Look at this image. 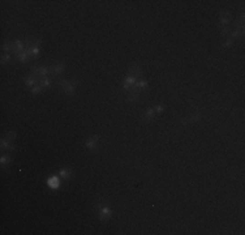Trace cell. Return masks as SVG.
I'll use <instances>...</instances> for the list:
<instances>
[{
	"mask_svg": "<svg viewBox=\"0 0 245 235\" xmlns=\"http://www.w3.org/2000/svg\"><path fill=\"white\" fill-rule=\"evenodd\" d=\"M10 157H8V156H3L1 157V159H0V163H1V166H5L7 163H10Z\"/></svg>",
	"mask_w": 245,
	"mask_h": 235,
	"instance_id": "21",
	"label": "cell"
},
{
	"mask_svg": "<svg viewBox=\"0 0 245 235\" xmlns=\"http://www.w3.org/2000/svg\"><path fill=\"white\" fill-rule=\"evenodd\" d=\"M219 21H220L222 28H224V26H229V21H231V18H229V12H228V10H223V12L220 13Z\"/></svg>",
	"mask_w": 245,
	"mask_h": 235,
	"instance_id": "4",
	"label": "cell"
},
{
	"mask_svg": "<svg viewBox=\"0 0 245 235\" xmlns=\"http://www.w3.org/2000/svg\"><path fill=\"white\" fill-rule=\"evenodd\" d=\"M136 86H137L138 89H143V90H147L149 89V84H147V81H145V80H140V81H137L136 82Z\"/></svg>",
	"mask_w": 245,
	"mask_h": 235,
	"instance_id": "13",
	"label": "cell"
},
{
	"mask_svg": "<svg viewBox=\"0 0 245 235\" xmlns=\"http://www.w3.org/2000/svg\"><path fill=\"white\" fill-rule=\"evenodd\" d=\"M39 84H41L42 86H43V88H50V86H51V80H48V78H41V81H39Z\"/></svg>",
	"mask_w": 245,
	"mask_h": 235,
	"instance_id": "19",
	"label": "cell"
},
{
	"mask_svg": "<svg viewBox=\"0 0 245 235\" xmlns=\"http://www.w3.org/2000/svg\"><path fill=\"white\" fill-rule=\"evenodd\" d=\"M7 138H8V140H14V138H16V132H8L7 133Z\"/></svg>",
	"mask_w": 245,
	"mask_h": 235,
	"instance_id": "25",
	"label": "cell"
},
{
	"mask_svg": "<svg viewBox=\"0 0 245 235\" xmlns=\"http://www.w3.org/2000/svg\"><path fill=\"white\" fill-rule=\"evenodd\" d=\"M64 64L63 63H60V62H57V63H55L54 65H51L50 67V72L52 73V75H55V76H57V75H60V73H63L64 72Z\"/></svg>",
	"mask_w": 245,
	"mask_h": 235,
	"instance_id": "3",
	"label": "cell"
},
{
	"mask_svg": "<svg viewBox=\"0 0 245 235\" xmlns=\"http://www.w3.org/2000/svg\"><path fill=\"white\" fill-rule=\"evenodd\" d=\"M232 46H233V41H232L231 38L227 39V41H224L223 47H226V48H229V47H232Z\"/></svg>",
	"mask_w": 245,
	"mask_h": 235,
	"instance_id": "23",
	"label": "cell"
},
{
	"mask_svg": "<svg viewBox=\"0 0 245 235\" xmlns=\"http://www.w3.org/2000/svg\"><path fill=\"white\" fill-rule=\"evenodd\" d=\"M12 43L13 42H5L4 44H3V51H4V54H9L10 51H12Z\"/></svg>",
	"mask_w": 245,
	"mask_h": 235,
	"instance_id": "16",
	"label": "cell"
},
{
	"mask_svg": "<svg viewBox=\"0 0 245 235\" xmlns=\"http://www.w3.org/2000/svg\"><path fill=\"white\" fill-rule=\"evenodd\" d=\"M77 82L78 81L76 80V78H73V80H60V81H57V85H59L61 89H64L67 95L73 97L74 95V89H76Z\"/></svg>",
	"mask_w": 245,
	"mask_h": 235,
	"instance_id": "1",
	"label": "cell"
},
{
	"mask_svg": "<svg viewBox=\"0 0 245 235\" xmlns=\"http://www.w3.org/2000/svg\"><path fill=\"white\" fill-rule=\"evenodd\" d=\"M201 116H202V115H201V112L198 111V110H195V112L192 115V122H200Z\"/></svg>",
	"mask_w": 245,
	"mask_h": 235,
	"instance_id": "20",
	"label": "cell"
},
{
	"mask_svg": "<svg viewBox=\"0 0 245 235\" xmlns=\"http://www.w3.org/2000/svg\"><path fill=\"white\" fill-rule=\"evenodd\" d=\"M10 60V55L9 54H3V56H1V63L4 64V63H8Z\"/></svg>",
	"mask_w": 245,
	"mask_h": 235,
	"instance_id": "24",
	"label": "cell"
},
{
	"mask_svg": "<svg viewBox=\"0 0 245 235\" xmlns=\"http://www.w3.org/2000/svg\"><path fill=\"white\" fill-rule=\"evenodd\" d=\"M153 109H154V111L158 112V114H160V112L164 111V106H163V104H156V106H154Z\"/></svg>",
	"mask_w": 245,
	"mask_h": 235,
	"instance_id": "22",
	"label": "cell"
},
{
	"mask_svg": "<svg viewBox=\"0 0 245 235\" xmlns=\"http://www.w3.org/2000/svg\"><path fill=\"white\" fill-rule=\"evenodd\" d=\"M95 208H96V210H98L99 219H100V221H107V219L111 218L112 210L108 208V206L103 205V204H100V203H96L95 204Z\"/></svg>",
	"mask_w": 245,
	"mask_h": 235,
	"instance_id": "2",
	"label": "cell"
},
{
	"mask_svg": "<svg viewBox=\"0 0 245 235\" xmlns=\"http://www.w3.org/2000/svg\"><path fill=\"white\" fill-rule=\"evenodd\" d=\"M30 56H31V52H30V50H29V48H26L25 51H22V52H20L18 55H16V57H17L21 63L28 62V60L30 59Z\"/></svg>",
	"mask_w": 245,
	"mask_h": 235,
	"instance_id": "7",
	"label": "cell"
},
{
	"mask_svg": "<svg viewBox=\"0 0 245 235\" xmlns=\"http://www.w3.org/2000/svg\"><path fill=\"white\" fill-rule=\"evenodd\" d=\"M140 99V93H134V91H129L128 93V101L129 102H134Z\"/></svg>",
	"mask_w": 245,
	"mask_h": 235,
	"instance_id": "14",
	"label": "cell"
},
{
	"mask_svg": "<svg viewBox=\"0 0 245 235\" xmlns=\"http://www.w3.org/2000/svg\"><path fill=\"white\" fill-rule=\"evenodd\" d=\"M136 82H137V81H136V77H133V76H127L124 82H122V88H124V90L129 91V89L132 88Z\"/></svg>",
	"mask_w": 245,
	"mask_h": 235,
	"instance_id": "5",
	"label": "cell"
},
{
	"mask_svg": "<svg viewBox=\"0 0 245 235\" xmlns=\"http://www.w3.org/2000/svg\"><path fill=\"white\" fill-rule=\"evenodd\" d=\"M42 89H43V86H42L41 84L38 82V84H35V85H34L33 88L30 89V91H31L33 94H38V93H41V91H42Z\"/></svg>",
	"mask_w": 245,
	"mask_h": 235,
	"instance_id": "17",
	"label": "cell"
},
{
	"mask_svg": "<svg viewBox=\"0 0 245 235\" xmlns=\"http://www.w3.org/2000/svg\"><path fill=\"white\" fill-rule=\"evenodd\" d=\"M141 73H142V70L138 65H132L128 70V76H133V77H138V76H141Z\"/></svg>",
	"mask_w": 245,
	"mask_h": 235,
	"instance_id": "9",
	"label": "cell"
},
{
	"mask_svg": "<svg viewBox=\"0 0 245 235\" xmlns=\"http://www.w3.org/2000/svg\"><path fill=\"white\" fill-rule=\"evenodd\" d=\"M154 115H155V111H154L153 107H150V109H147L145 111V114H143V119H145V120H151L154 118Z\"/></svg>",
	"mask_w": 245,
	"mask_h": 235,
	"instance_id": "12",
	"label": "cell"
},
{
	"mask_svg": "<svg viewBox=\"0 0 245 235\" xmlns=\"http://www.w3.org/2000/svg\"><path fill=\"white\" fill-rule=\"evenodd\" d=\"M23 81H25L26 86H30V88H33V86L36 84V78L34 77V76H31V75L25 76V77H23Z\"/></svg>",
	"mask_w": 245,
	"mask_h": 235,
	"instance_id": "11",
	"label": "cell"
},
{
	"mask_svg": "<svg viewBox=\"0 0 245 235\" xmlns=\"http://www.w3.org/2000/svg\"><path fill=\"white\" fill-rule=\"evenodd\" d=\"M29 50H30V52H31V56H34V57H36L39 55V52H41L39 46H31Z\"/></svg>",
	"mask_w": 245,
	"mask_h": 235,
	"instance_id": "18",
	"label": "cell"
},
{
	"mask_svg": "<svg viewBox=\"0 0 245 235\" xmlns=\"http://www.w3.org/2000/svg\"><path fill=\"white\" fill-rule=\"evenodd\" d=\"M99 141V136H90V137L86 140V148L90 149V150H94L96 146V142Z\"/></svg>",
	"mask_w": 245,
	"mask_h": 235,
	"instance_id": "6",
	"label": "cell"
},
{
	"mask_svg": "<svg viewBox=\"0 0 245 235\" xmlns=\"http://www.w3.org/2000/svg\"><path fill=\"white\" fill-rule=\"evenodd\" d=\"M47 184H48L50 188H52V189H56V188L60 187V178L57 176H51L48 179V182H47Z\"/></svg>",
	"mask_w": 245,
	"mask_h": 235,
	"instance_id": "8",
	"label": "cell"
},
{
	"mask_svg": "<svg viewBox=\"0 0 245 235\" xmlns=\"http://www.w3.org/2000/svg\"><path fill=\"white\" fill-rule=\"evenodd\" d=\"M1 149L13 151V150H14V145L10 142V140H8V138H3V140H1Z\"/></svg>",
	"mask_w": 245,
	"mask_h": 235,
	"instance_id": "10",
	"label": "cell"
},
{
	"mask_svg": "<svg viewBox=\"0 0 245 235\" xmlns=\"http://www.w3.org/2000/svg\"><path fill=\"white\" fill-rule=\"evenodd\" d=\"M70 176V170L67 169V167H64V169H60V178H63V179H67V178Z\"/></svg>",
	"mask_w": 245,
	"mask_h": 235,
	"instance_id": "15",
	"label": "cell"
}]
</instances>
